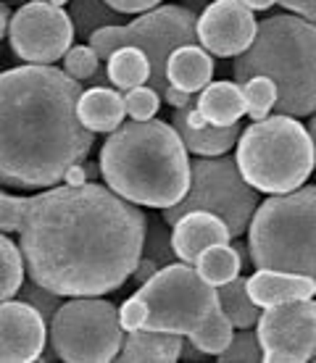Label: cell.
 <instances>
[{"label":"cell","mask_w":316,"mask_h":363,"mask_svg":"<svg viewBox=\"0 0 316 363\" xmlns=\"http://www.w3.org/2000/svg\"><path fill=\"white\" fill-rule=\"evenodd\" d=\"M148 216L109 184H61L32 195L18 227L29 279L63 298H100L132 279Z\"/></svg>","instance_id":"1"},{"label":"cell","mask_w":316,"mask_h":363,"mask_svg":"<svg viewBox=\"0 0 316 363\" xmlns=\"http://www.w3.org/2000/svg\"><path fill=\"white\" fill-rule=\"evenodd\" d=\"M85 84L53 64H24L0 77V179L13 190H48L87 161L95 132L80 121Z\"/></svg>","instance_id":"2"},{"label":"cell","mask_w":316,"mask_h":363,"mask_svg":"<svg viewBox=\"0 0 316 363\" xmlns=\"http://www.w3.org/2000/svg\"><path fill=\"white\" fill-rule=\"evenodd\" d=\"M100 179L140 208H172L192 182L190 150L161 118L126 121L106 137L98 155Z\"/></svg>","instance_id":"3"},{"label":"cell","mask_w":316,"mask_h":363,"mask_svg":"<svg viewBox=\"0 0 316 363\" xmlns=\"http://www.w3.org/2000/svg\"><path fill=\"white\" fill-rule=\"evenodd\" d=\"M253 77L274 79L280 100L277 113H316V24L295 13H274L258 24V35L243 55L235 58V82Z\"/></svg>","instance_id":"4"},{"label":"cell","mask_w":316,"mask_h":363,"mask_svg":"<svg viewBox=\"0 0 316 363\" xmlns=\"http://www.w3.org/2000/svg\"><path fill=\"white\" fill-rule=\"evenodd\" d=\"M235 161L251 187L263 195H285L303 187L316 172V147L308 124L295 116L251 121L237 140Z\"/></svg>","instance_id":"5"},{"label":"cell","mask_w":316,"mask_h":363,"mask_svg":"<svg viewBox=\"0 0 316 363\" xmlns=\"http://www.w3.org/2000/svg\"><path fill=\"white\" fill-rule=\"evenodd\" d=\"M248 247L256 269L316 279V184L263 200L248 227Z\"/></svg>","instance_id":"6"},{"label":"cell","mask_w":316,"mask_h":363,"mask_svg":"<svg viewBox=\"0 0 316 363\" xmlns=\"http://www.w3.org/2000/svg\"><path fill=\"white\" fill-rule=\"evenodd\" d=\"M103 61H109L119 48H137L151 58V87L161 92L169 90L166 64L177 48L198 43V13L187 6H158V9L140 13L135 21H126L119 27L98 29L87 40Z\"/></svg>","instance_id":"7"},{"label":"cell","mask_w":316,"mask_h":363,"mask_svg":"<svg viewBox=\"0 0 316 363\" xmlns=\"http://www.w3.org/2000/svg\"><path fill=\"white\" fill-rule=\"evenodd\" d=\"M258 190L248 184L237 161L219 155V158H195L192 161V182L185 200L172 208H163V221L174 227L182 216L192 211H211L224 218L232 237L248 235L253 216L258 211Z\"/></svg>","instance_id":"8"},{"label":"cell","mask_w":316,"mask_h":363,"mask_svg":"<svg viewBox=\"0 0 316 363\" xmlns=\"http://www.w3.org/2000/svg\"><path fill=\"white\" fill-rule=\"evenodd\" d=\"M137 295L151 306L148 327L156 332H172V335L190 337L198 332L219 308V292L208 284L190 264H169L156 272Z\"/></svg>","instance_id":"9"},{"label":"cell","mask_w":316,"mask_h":363,"mask_svg":"<svg viewBox=\"0 0 316 363\" xmlns=\"http://www.w3.org/2000/svg\"><path fill=\"white\" fill-rule=\"evenodd\" d=\"M50 345L66 363L116 361L124 345L119 308L106 298H72L50 318Z\"/></svg>","instance_id":"10"},{"label":"cell","mask_w":316,"mask_h":363,"mask_svg":"<svg viewBox=\"0 0 316 363\" xmlns=\"http://www.w3.org/2000/svg\"><path fill=\"white\" fill-rule=\"evenodd\" d=\"M74 35L77 27L69 11L48 0H29L13 11L6 40L24 64H55L74 48Z\"/></svg>","instance_id":"11"},{"label":"cell","mask_w":316,"mask_h":363,"mask_svg":"<svg viewBox=\"0 0 316 363\" xmlns=\"http://www.w3.org/2000/svg\"><path fill=\"white\" fill-rule=\"evenodd\" d=\"M266 363H306L316 358V300L263 308L256 324Z\"/></svg>","instance_id":"12"},{"label":"cell","mask_w":316,"mask_h":363,"mask_svg":"<svg viewBox=\"0 0 316 363\" xmlns=\"http://www.w3.org/2000/svg\"><path fill=\"white\" fill-rule=\"evenodd\" d=\"M243 0H211L198 13V45L217 58L243 55L258 35V24Z\"/></svg>","instance_id":"13"},{"label":"cell","mask_w":316,"mask_h":363,"mask_svg":"<svg viewBox=\"0 0 316 363\" xmlns=\"http://www.w3.org/2000/svg\"><path fill=\"white\" fill-rule=\"evenodd\" d=\"M48 345H50L48 318L27 300H3V306H0V361H43Z\"/></svg>","instance_id":"14"},{"label":"cell","mask_w":316,"mask_h":363,"mask_svg":"<svg viewBox=\"0 0 316 363\" xmlns=\"http://www.w3.org/2000/svg\"><path fill=\"white\" fill-rule=\"evenodd\" d=\"M235 237L229 232L224 218H219L211 211H192L187 216H182L172 227V242L174 253L182 264L195 266L203 250L214 245H224L232 242Z\"/></svg>","instance_id":"15"},{"label":"cell","mask_w":316,"mask_h":363,"mask_svg":"<svg viewBox=\"0 0 316 363\" xmlns=\"http://www.w3.org/2000/svg\"><path fill=\"white\" fill-rule=\"evenodd\" d=\"M248 292L258 308H274L285 303L311 300L316 295V279L306 274L256 269V274L248 277Z\"/></svg>","instance_id":"16"},{"label":"cell","mask_w":316,"mask_h":363,"mask_svg":"<svg viewBox=\"0 0 316 363\" xmlns=\"http://www.w3.org/2000/svg\"><path fill=\"white\" fill-rule=\"evenodd\" d=\"M77 111H80V121L90 132H95V135H100V132L111 135V132H116L124 124L126 103L121 90L100 84V87H87V90L82 92Z\"/></svg>","instance_id":"17"},{"label":"cell","mask_w":316,"mask_h":363,"mask_svg":"<svg viewBox=\"0 0 316 363\" xmlns=\"http://www.w3.org/2000/svg\"><path fill=\"white\" fill-rule=\"evenodd\" d=\"M185 337L172 332H156V329H137L126 332L121 353L116 361L121 363H174L182 358Z\"/></svg>","instance_id":"18"},{"label":"cell","mask_w":316,"mask_h":363,"mask_svg":"<svg viewBox=\"0 0 316 363\" xmlns=\"http://www.w3.org/2000/svg\"><path fill=\"white\" fill-rule=\"evenodd\" d=\"M166 79L172 87L200 95L214 82V58L203 45H182L177 48L166 64Z\"/></svg>","instance_id":"19"},{"label":"cell","mask_w":316,"mask_h":363,"mask_svg":"<svg viewBox=\"0 0 316 363\" xmlns=\"http://www.w3.org/2000/svg\"><path fill=\"white\" fill-rule=\"evenodd\" d=\"M172 127L180 132L182 143L195 158H219V155H227L232 147H237V140L243 135V124H229V127H214L208 124L203 129L190 127L187 121L174 111L172 113Z\"/></svg>","instance_id":"20"},{"label":"cell","mask_w":316,"mask_h":363,"mask_svg":"<svg viewBox=\"0 0 316 363\" xmlns=\"http://www.w3.org/2000/svg\"><path fill=\"white\" fill-rule=\"evenodd\" d=\"M198 108L203 111L208 124H214V127L237 124L243 116H248V103H245L243 84L229 82V79L211 82L198 95Z\"/></svg>","instance_id":"21"},{"label":"cell","mask_w":316,"mask_h":363,"mask_svg":"<svg viewBox=\"0 0 316 363\" xmlns=\"http://www.w3.org/2000/svg\"><path fill=\"white\" fill-rule=\"evenodd\" d=\"M106 69H109V84H114L121 92L148 84L151 82V72H153L151 58L137 48H119L116 53L106 61Z\"/></svg>","instance_id":"22"},{"label":"cell","mask_w":316,"mask_h":363,"mask_svg":"<svg viewBox=\"0 0 316 363\" xmlns=\"http://www.w3.org/2000/svg\"><path fill=\"white\" fill-rule=\"evenodd\" d=\"M219 292V306L227 316L232 318V324L237 329H251L258 324L263 311L253 303L251 292H248V279L245 277H237V279L227 281L222 287H217Z\"/></svg>","instance_id":"23"},{"label":"cell","mask_w":316,"mask_h":363,"mask_svg":"<svg viewBox=\"0 0 316 363\" xmlns=\"http://www.w3.org/2000/svg\"><path fill=\"white\" fill-rule=\"evenodd\" d=\"M195 269H198V274L208 284L222 287V284L240 277V272H243V258H240L235 245L224 242V245H214L208 247V250H203L200 258L195 261Z\"/></svg>","instance_id":"24"},{"label":"cell","mask_w":316,"mask_h":363,"mask_svg":"<svg viewBox=\"0 0 316 363\" xmlns=\"http://www.w3.org/2000/svg\"><path fill=\"white\" fill-rule=\"evenodd\" d=\"M69 13H72L77 35H80L82 40H90L98 29L124 24V18H121L124 13L114 11L106 0H72Z\"/></svg>","instance_id":"25"},{"label":"cell","mask_w":316,"mask_h":363,"mask_svg":"<svg viewBox=\"0 0 316 363\" xmlns=\"http://www.w3.org/2000/svg\"><path fill=\"white\" fill-rule=\"evenodd\" d=\"M235 329L237 327L232 324V318L227 316L224 311H222V306H219V308L214 311V316L208 318L198 332H192L187 340L198 347V350H203L206 355H219V353H224L227 347H229V342L235 340Z\"/></svg>","instance_id":"26"},{"label":"cell","mask_w":316,"mask_h":363,"mask_svg":"<svg viewBox=\"0 0 316 363\" xmlns=\"http://www.w3.org/2000/svg\"><path fill=\"white\" fill-rule=\"evenodd\" d=\"M0 258H3V292L0 298L11 300L16 298L21 284L27 281V261H24V253H21V245H16L11 235L0 237Z\"/></svg>","instance_id":"27"},{"label":"cell","mask_w":316,"mask_h":363,"mask_svg":"<svg viewBox=\"0 0 316 363\" xmlns=\"http://www.w3.org/2000/svg\"><path fill=\"white\" fill-rule=\"evenodd\" d=\"M245 103H248V116L251 121H263L271 116V111L277 108V100H280V90L274 79L269 77H253L243 84Z\"/></svg>","instance_id":"28"},{"label":"cell","mask_w":316,"mask_h":363,"mask_svg":"<svg viewBox=\"0 0 316 363\" xmlns=\"http://www.w3.org/2000/svg\"><path fill=\"white\" fill-rule=\"evenodd\" d=\"M169 224L163 221V216H148V229H145V245L143 255L153 258L158 266H169L174 264V242H172V232H169Z\"/></svg>","instance_id":"29"},{"label":"cell","mask_w":316,"mask_h":363,"mask_svg":"<svg viewBox=\"0 0 316 363\" xmlns=\"http://www.w3.org/2000/svg\"><path fill=\"white\" fill-rule=\"evenodd\" d=\"M106 64L103 58L98 55V50L87 43V45H74L69 53L63 55V72L74 77V79H80V82H87L92 79L95 74L100 72V66Z\"/></svg>","instance_id":"30"},{"label":"cell","mask_w":316,"mask_h":363,"mask_svg":"<svg viewBox=\"0 0 316 363\" xmlns=\"http://www.w3.org/2000/svg\"><path fill=\"white\" fill-rule=\"evenodd\" d=\"M217 361L219 363H258V361H263V347H261V340H258V332L240 329L224 353L217 355Z\"/></svg>","instance_id":"31"},{"label":"cell","mask_w":316,"mask_h":363,"mask_svg":"<svg viewBox=\"0 0 316 363\" xmlns=\"http://www.w3.org/2000/svg\"><path fill=\"white\" fill-rule=\"evenodd\" d=\"M126 103V116L132 121H151L156 118L158 108H161V92L153 90L151 84H140L135 90L124 92Z\"/></svg>","instance_id":"32"},{"label":"cell","mask_w":316,"mask_h":363,"mask_svg":"<svg viewBox=\"0 0 316 363\" xmlns=\"http://www.w3.org/2000/svg\"><path fill=\"white\" fill-rule=\"evenodd\" d=\"M18 298L27 300V303H32L43 316L50 321V318L55 316V311L61 308L63 303V295H58V292L48 290V287H43V284H37L35 279H29L21 284V290H18Z\"/></svg>","instance_id":"33"},{"label":"cell","mask_w":316,"mask_h":363,"mask_svg":"<svg viewBox=\"0 0 316 363\" xmlns=\"http://www.w3.org/2000/svg\"><path fill=\"white\" fill-rule=\"evenodd\" d=\"M27 203H29V198L13 195V192H9V187L0 192V232H3V235L18 232L21 218L27 213Z\"/></svg>","instance_id":"34"},{"label":"cell","mask_w":316,"mask_h":363,"mask_svg":"<svg viewBox=\"0 0 316 363\" xmlns=\"http://www.w3.org/2000/svg\"><path fill=\"white\" fill-rule=\"evenodd\" d=\"M148 316H151V306L145 303V298L140 295H132V298H126L121 306H119V321H121V327L124 332H137V329H145L148 327Z\"/></svg>","instance_id":"35"},{"label":"cell","mask_w":316,"mask_h":363,"mask_svg":"<svg viewBox=\"0 0 316 363\" xmlns=\"http://www.w3.org/2000/svg\"><path fill=\"white\" fill-rule=\"evenodd\" d=\"M111 9L119 11V13H148L161 6V0H106Z\"/></svg>","instance_id":"36"},{"label":"cell","mask_w":316,"mask_h":363,"mask_svg":"<svg viewBox=\"0 0 316 363\" xmlns=\"http://www.w3.org/2000/svg\"><path fill=\"white\" fill-rule=\"evenodd\" d=\"M280 6L290 13L316 24V0H280Z\"/></svg>","instance_id":"37"},{"label":"cell","mask_w":316,"mask_h":363,"mask_svg":"<svg viewBox=\"0 0 316 363\" xmlns=\"http://www.w3.org/2000/svg\"><path fill=\"white\" fill-rule=\"evenodd\" d=\"M158 269H161V266L156 264L153 258H148V255H143V258H140V264L135 266V274H132V281H135L137 287H143V284H145V281H148V279H153L156 272H158Z\"/></svg>","instance_id":"38"},{"label":"cell","mask_w":316,"mask_h":363,"mask_svg":"<svg viewBox=\"0 0 316 363\" xmlns=\"http://www.w3.org/2000/svg\"><path fill=\"white\" fill-rule=\"evenodd\" d=\"M163 100H166L169 106H174V108H187V106H195V103H198V95L185 92V90H180V87H172V84H169V90H166Z\"/></svg>","instance_id":"39"},{"label":"cell","mask_w":316,"mask_h":363,"mask_svg":"<svg viewBox=\"0 0 316 363\" xmlns=\"http://www.w3.org/2000/svg\"><path fill=\"white\" fill-rule=\"evenodd\" d=\"M90 182V174H87V164L82 161V164H74L69 172L63 174V184H72V187H82V184H87Z\"/></svg>","instance_id":"40"},{"label":"cell","mask_w":316,"mask_h":363,"mask_svg":"<svg viewBox=\"0 0 316 363\" xmlns=\"http://www.w3.org/2000/svg\"><path fill=\"white\" fill-rule=\"evenodd\" d=\"M11 18H13V13H11L9 3H3V6H0V37H9Z\"/></svg>","instance_id":"41"},{"label":"cell","mask_w":316,"mask_h":363,"mask_svg":"<svg viewBox=\"0 0 316 363\" xmlns=\"http://www.w3.org/2000/svg\"><path fill=\"white\" fill-rule=\"evenodd\" d=\"M245 6L251 11H269L274 3H280V0H243Z\"/></svg>","instance_id":"42"},{"label":"cell","mask_w":316,"mask_h":363,"mask_svg":"<svg viewBox=\"0 0 316 363\" xmlns=\"http://www.w3.org/2000/svg\"><path fill=\"white\" fill-rule=\"evenodd\" d=\"M308 132H311V137H314V147H316V113L311 116V121H308Z\"/></svg>","instance_id":"43"},{"label":"cell","mask_w":316,"mask_h":363,"mask_svg":"<svg viewBox=\"0 0 316 363\" xmlns=\"http://www.w3.org/2000/svg\"><path fill=\"white\" fill-rule=\"evenodd\" d=\"M48 3H53V6H58V9H63L66 3H72V0H48Z\"/></svg>","instance_id":"44"},{"label":"cell","mask_w":316,"mask_h":363,"mask_svg":"<svg viewBox=\"0 0 316 363\" xmlns=\"http://www.w3.org/2000/svg\"><path fill=\"white\" fill-rule=\"evenodd\" d=\"M314 361H316V358H314Z\"/></svg>","instance_id":"45"}]
</instances>
